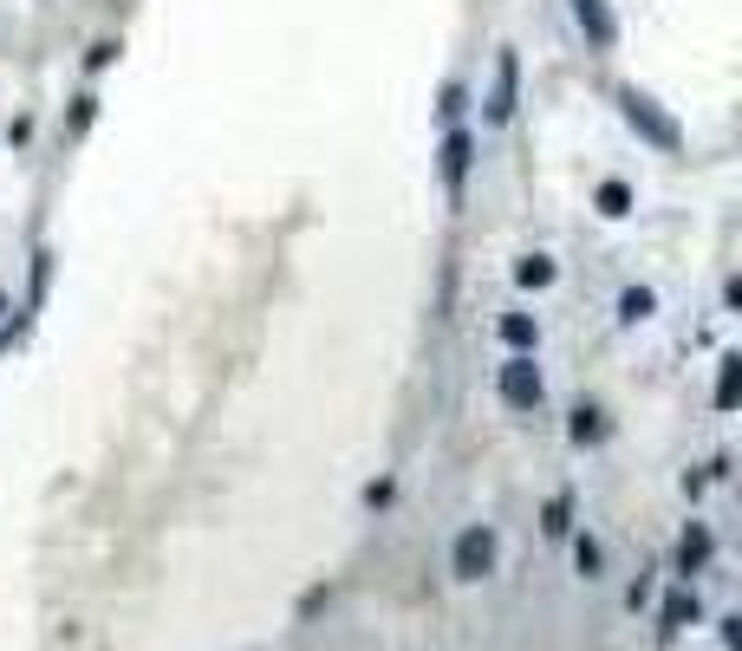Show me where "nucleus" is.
I'll return each instance as SVG.
<instances>
[{
  "label": "nucleus",
  "instance_id": "obj_6",
  "mask_svg": "<svg viewBox=\"0 0 742 651\" xmlns=\"http://www.w3.org/2000/svg\"><path fill=\"white\" fill-rule=\"evenodd\" d=\"M463 163H469V143H463V137H450V183L463 176Z\"/></svg>",
  "mask_w": 742,
  "mask_h": 651
},
{
  "label": "nucleus",
  "instance_id": "obj_7",
  "mask_svg": "<svg viewBox=\"0 0 742 651\" xmlns=\"http://www.w3.org/2000/svg\"><path fill=\"white\" fill-rule=\"evenodd\" d=\"M704 554H710V541H704V535H691V541H684V567H697Z\"/></svg>",
  "mask_w": 742,
  "mask_h": 651
},
{
  "label": "nucleus",
  "instance_id": "obj_5",
  "mask_svg": "<svg viewBox=\"0 0 742 651\" xmlns=\"http://www.w3.org/2000/svg\"><path fill=\"white\" fill-rule=\"evenodd\" d=\"M580 20L593 26V39H613V20H606V7H600V0H580Z\"/></svg>",
  "mask_w": 742,
  "mask_h": 651
},
{
  "label": "nucleus",
  "instance_id": "obj_4",
  "mask_svg": "<svg viewBox=\"0 0 742 651\" xmlns=\"http://www.w3.org/2000/svg\"><path fill=\"white\" fill-rule=\"evenodd\" d=\"M684 619H697V600H691V593H678V600L665 606V633H678Z\"/></svg>",
  "mask_w": 742,
  "mask_h": 651
},
{
  "label": "nucleus",
  "instance_id": "obj_1",
  "mask_svg": "<svg viewBox=\"0 0 742 651\" xmlns=\"http://www.w3.org/2000/svg\"><path fill=\"white\" fill-rule=\"evenodd\" d=\"M489 561H495V535H489V528H469V535L456 541V574H463V580H482Z\"/></svg>",
  "mask_w": 742,
  "mask_h": 651
},
{
  "label": "nucleus",
  "instance_id": "obj_3",
  "mask_svg": "<svg viewBox=\"0 0 742 651\" xmlns=\"http://www.w3.org/2000/svg\"><path fill=\"white\" fill-rule=\"evenodd\" d=\"M626 111H632V124H645V130H652L658 143H678V130H671V124H665V117L652 111V98H639V91H626Z\"/></svg>",
  "mask_w": 742,
  "mask_h": 651
},
{
  "label": "nucleus",
  "instance_id": "obj_2",
  "mask_svg": "<svg viewBox=\"0 0 742 651\" xmlns=\"http://www.w3.org/2000/svg\"><path fill=\"white\" fill-rule=\"evenodd\" d=\"M502 398H508L515 411H528V404H541V378H535V365H528V359H515V365L502 372Z\"/></svg>",
  "mask_w": 742,
  "mask_h": 651
}]
</instances>
